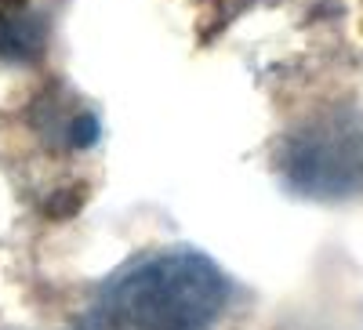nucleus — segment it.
I'll use <instances>...</instances> for the list:
<instances>
[{
  "mask_svg": "<svg viewBox=\"0 0 363 330\" xmlns=\"http://www.w3.org/2000/svg\"><path fill=\"white\" fill-rule=\"evenodd\" d=\"M225 276L196 251L153 254L120 273L99 302L113 326L207 330L225 305Z\"/></svg>",
  "mask_w": 363,
  "mask_h": 330,
  "instance_id": "f257e3e1",
  "label": "nucleus"
},
{
  "mask_svg": "<svg viewBox=\"0 0 363 330\" xmlns=\"http://www.w3.org/2000/svg\"><path fill=\"white\" fill-rule=\"evenodd\" d=\"M287 186L320 196L345 200L363 193V116L359 113H323L294 127L277 157Z\"/></svg>",
  "mask_w": 363,
  "mask_h": 330,
  "instance_id": "f03ea898",
  "label": "nucleus"
},
{
  "mask_svg": "<svg viewBox=\"0 0 363 330\" xmlns=\"http://www.w3.org/2000/svg\"><path fill=\"white\" fill-rule=\"evenodd\" d=\"M48 47V25L37 11L11 8L0 11V58L8 62H33Z\"/></svg>",
  "mask_w": 363,
  "mask_h": 330,
  "instance_id": "7ed1b4c3",
  "label": "nucleus"
},
{
  "mask_svg": "<svg viewBox=\"0 0 363 330\" xmlns=\"http://www.w3.org/2000/svg\"><path fill=\"white\" fill-rule=\"evenodd\" d=\"M99 135H102V127H99V120L91 113H80V116H73L66 124V145L69 149H91L99 142Z\"/></svg>",
  "mask_w": 363,
  "mask_h": 330,
  "instance_id": "20e7f679",
  "label": "nucleus"
},
{
  "mask_svg": "<svg viewBox=\"0 0 363 330\" xmlns=\"http://www.w3.org/2000/svg\"><path fill=\"white\" fill-rule=\"evenodd\" d=\"M80 203H84V186H66L58 196H51L44 203V211L55 218V222H62V218H73L80 211Z\"/></svg>",
  "mask_w": 363,
  "mask_h": 330,
  "instance_id": "39448f33",
  "label": "nucleus"
}]
</instances>
